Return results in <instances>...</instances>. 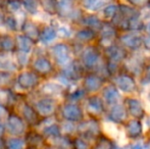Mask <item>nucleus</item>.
I'll use <instances>...</instances> for the list:
<instances>
[{"label":"nucleus","mask_w":150,"mask_h":149,"mask_svg":"<svg viewBox=\"0 0 150 149\" xmlns=\"http://www.w3.org/2000/svg\"><path fill=\"white\" fill-rule=\"evenodd\" d=\"M105 55H106L107 58V71L110 75H113L117 72L120 64L127 58L128 52H127L125 47L113 44V45L105 48Z\"/></svg>","instance_id":"nucleus-1"},{"label":"nucleus","mask_w":150,"mask_h":149,"mask_svg":"<svg viewBox=\"0 0 150 149\" xmlns=\"http://www.w3.org/2000/svg\"><path fill=\"white\" fill-rule=\"evenodd\" d=\"M77 131L79 132L80 136L85 139H97L101 135L100 127L96 119L92 117L87 121H82L77 127Z\"/></svg>","instance_id":"nucleus-2"},{"label":"nucleus","mask_w":150,"mask_h":149,"mask_svg":"<svg viewBox=\"0 0 150 149\" xmlns=\"http://www.w3.org/2000/svg\"><path fill=\"white\" fill-rule=\"evenodd\" d=\"M101 52L96 46H88L81 53V64L85 68H95L99 66Z\"/></svg>","instance_id":"nucleus-3"},{"label":"nucleus","mask_w":150,"mask_h":149,"mask_svg":"<svg viewBox=\"0 0 150 149\" xmlns=\"http://www.w3.org/2000/svg\"><path fill=\"white\" fill-rule=\"evenodd\" d=\"M5 129L12 136H22L26 133V121L18 114H8Z\"/></svg>","instance_id":"nucleus-4"},{"label":"nucleus","mask_w":150,"mask_h":149,"mask_svg":"<svg viewBox=\"0 0 150 149\" xmlns=\"http://www.w3.org/2000/svg\"><path fill=\"white\" fill-rule=\"evenodd\" d=\"M99 38H100L101 45L105 46V48L113 45L117 38V29L111 23L103 22L101 29L99 30Z\"/></svg>","instance_id":"nucleus-5"},{"label":"nucleus","mask_w":150,"mask_h":149,"mask_svg":"<svg viewBox=\"0 0 150 149\" xmlns=\"http://www.w3.org/2000/svg\"><path fill=\"white\" fill-rule=\"evenodd\" d=\"M51 54L58 66H65L71 62V50L69 46L64 43H58L52 46Z\"/></svg>","instance_id":"nucleus-6"},{"label":"nucleus","mask_w":150,"mask_h":149,"mask_svg":"<svg viewBox=\"0 0 150 149\" xmlns=\"http://www.w3.org/2000/svg\"><path fill=\"white\" fill-rule=\"evenodd\" d=\"M61 115L67 121L71 123H80L84 119L83 109L74 102L65 103L61 108Z\"/></svg>","instance_id":"nucleus-7"},{"label":"nucleus","mask_w":150,"mask_h":149,"mask_svg":"<svg viewBox=\"0 0 150 149\" xmlns=\"http://www.w3.org/2000/svg\"><path fill=\"white\" fill-rule=\"evenodd\" d=\"M34 107L41 117H50L55 113L57 105L53 98L46 96L38 100Z\"/></svg>","instance_id":"nucleus-8"},{"label":"nucleus","mask_w":150,"mask_h":149,"mask_svg":"<svg viewBox=\"0 0 150 149\" xmlns=\"http://www.w3.org/2000/svg\"><path fill=\"white\" fill-rule=\"evenodd\" d=\"M18 85L24 90H32L39 85L40 76L36 74L34 71L23 72L18 77Z\"/></svg>","instance_id":"nucleus-9"},{"label":"nucleus","mask_w":150,"mask_h":149,"mask_svg":"<svg viewBox=\"0 0 150 149\" xmlns=\"http://www.w3.org/2000/svg\"><path fill=\"white\" fill-rule=\"evenodd\" d=\"M115 85L124 93H132L137 89V84L133 76L129 74H120L115 76Z\"/></svg>","instance_id":"nucleus-10"},{"label":"nucleus","mask_w":150,"mask_h":149,"mask_svg":"<svg viewBox=\"0 0 150 149\" xmlns=\"http://www.w3.org/2000/svg\"><path fill=\"white\" fill-rule=\"evenodd\" d=\"M84 66L79 61H71L67 66H63L61 76L67 81H78L83 76Z\"/></svg>","instance_id":"nucleus-11"},{"label":"nucleus","mask_w":150,"mask_h":149,"mask_svg":"<svg viewBox=\"0 0 150 149\" xmlns=\"http://www.w3.org/2000/svg\"><path fill=\"white\" fill-rule=\"evenodd\" d=\"M119 41L122 47L130 50H138L143 46V38L137 33H127L119 37Z\"/></svg>","instance_id":"nucleus-12"},{"label":"nucleus","mask_w":150,"mask_h":149,"mask_svg":"<svg viewBox=\"0 0 150 149\" xmlns=\"http://www.w3.org/2000/svg\"><path fill=\"white\" fill-rule=\"evenodd\" d=\"M124 104L126 106L128 114H130L133 119H141L144 117L145 110L144 107H143V104L141 103L140 100H138L137 98L128 97L124 101Z\"/></svg>","instance_id":"nucleus-13"},{"label":"nucleus","mask_w":150,"mask_h":149,"mask_svg":"<svg viewBox=\"0 0 150 149\" xmlns=\"http://www.w3.org/2000/svg\"><path fill=\"white\" fill-rule=\"evenodd\" d=\"M104 78L98 74H88L84 78L83 88L87 93H95L102 88Z\"/></svg>","instance_id":"nucleus-14"},{"label":"nucleus","mask_w":150,"mask_h":149,"mask_svg":"<svg viewBox=\"0 0 150 149\" xmlns=\"http://www.w3.org/2000/svg\"><path fill=\"white\" fill-rule=\"evenodd\" d=\"M32 71L42 77V76H49L54 71V68L47 57L39 56L32 64Z\"/></svg>","instance_id":"nucleus-15"},{"label":"nucleus","mask_w":150,"mask_h":149,"mask_svg":"<svg viewBox=\"0 0 150 149\" xmlns=\"http://www.w3.org/2000/svg\"><path fill=\"white\" fill-rule=\"evenodd\" d=\"M86 109H87L88 113L94 119L99 115H102L105 112L104 100L98 96H91L87 99Z\"/></svg>","instance_id":"nucleus-16"},{"label":"nucleus","mask_w":150,"mask_h":149,"mask_svg":"<svg viewBox=\"0 0 150 149\" xmlns=\"http://www.w3.org/2000/svg\"><path fill=\"white\" fill-rule=\"evenodd\" d=\"M107 117L113 123L124 124L127 119V117H128V112H127L125 104L117 103L115 105H112L110 107V109H109Z\"/></svg>","instance_id":"nucleus-17"},{"label":"nucleus","mask_w":150,"mask_h":149,"mask_svg":"<svg viewBox=\"0 0 150 149\" xmlns=\"http://www.w3.org/2000/svg\"><path fill=\"white\" fill-rule=\"evenodd\" d=\"M22 107V115L21 117L26 121V123L32 126L39 125L40 121H41V117L36 112L35 107L31 106L28 102H24Z\"/></svg>","instance_id":"nucleus-18"},{"label":"nucleus","mask_w":150,"mask_h":149,"mask_svg":"<svg viewBox=\"0 0 150 149\" xmlns=\"http://www.w3.org/2000/svg\"><path fill=\"white\" fill-rule=\"evenodd\" d=\"M125 132L126 135L130 139H138L143 132V126L141 119H133L131 121H127L125 125Z\"/></svg>","instance_id":"nucleus-19"},{"label":"nucleus","mask_w":150,"mask_h":149,"mask_svg":"<svg viewBox=\"0 0 150 149\" xmlns=\"http://www.w3.org/2000/svg\"><path fill=\"white\" fill-rule=\"evenodd\" d=\"M102 96L105 103L110 106L119 103V100L120 98L119 89H117V87L115 84H109L106 87H104L102 92Z\"/></svg>","instance_id":"nucleus-20"},{"label":"nucleus","mask_w":150,"mask_h":149,"mask_svg":"<svg viewBox=\"0 0 150 149\" xmlns=\"http://www.w3.org/2000/svg\"><path fill=\"white\" fill-rule=\"evenodd\" d=\"M22 32L23 35L30 38L33 42H37L40 40V35H41V30L36 25L35 23L31 22V20H25L22 25Z\"/></svg>","instance_id":"nucleus-21"},{"label":"nucleus","mask_w":150,"mask_h":149,"mask_svg":"<svg viewBox=\"0 0 150 149\" xmlns=\"http://www.w3.org/2000/svg\"><path fill=\"white\" fill-rule=\"evenodd\" d=\"M35 42H33L30 38H28L25 35H18L16 37V50L24 53H29L33 49V46Z\"/></svg>","instance_id":"nucleus-22"},{"label":"nucleus","mask_w":150,"mask_h":149,"mask_svg":"<svg viewBox=\"0 0 150 149\" xmlns=\"http://www.w3.org/2000/svg\"><path fill=\"white\" fill-rule=\"evenodd\" d=\"M51 140V147L55 149H73V140L69 139L67 136H56L49 138Z\"/></svg>","instance_id":"nucleus-23"},{"label":"nucleus","mask_w":150,"mask_h":149,"mask_svg":"<svg viewBox=\"0 0 150 149\" xmlns=\"http://www.w3.org/2000/svg\"><path fill=\"white\" fill-rule=\"evenodd\" d=\"M96 36H97L96 31L89 28H83L76 33L75 38L80 43H87V42L93 41L96 38Z\"/></svg>","instance_id":"nucleus-24"},{"label":"nucleus","mask_w":150,"mask_h":149,"mask_svg":"<svg viewBox=\"0 0 150 149\" xmlns=\"http://www.w3.org/2000/svg\"><path fill=\"white\" fill-rule=\"evenodd\" d=\"M81 22H82V24L85 26V28L92 29V30L96 31V32H99V30H100L101 27H102V25H103L102 20H101L98 16H93V14L83 16Z\"/></svg>","instance_id":"nucleus-25"},{"label":"nucleus","mask_w":150,"mask_h":149,"mask_svg":"<svg viewBox=\"0 0 150 149\" xmlns=\"http://www.w3.org/2000/svg\"><path fill=\"white\" fill-rule=\"evenodd\" d=\"M6 53L7 52H0V72L9 73L16 70V64Z\"/></svg>","instance_id":"nucleus-26"},{"label":"nucleus","mask_w":150,"mask_h":149,"mask_svg":"<svg viewBox=\"0 0 150 149\" xmlns=\"http://www.w3.org/2000/svg\"><path fill=\"white\" fill-rule=\"evenodd\" d=\"M16 49V38L9 35H1L0 36V52H10Z\"/></svg>","instance_id":"nucleus-27"},{"label":"nucleus","mask_w":150,"mask_h":149,"mask_svg":"<svg viewBox=\"0 0 150 149\" xmlns=\"http://www.w3.org/2000/svg\"><path fill=\"white\" fill-rule=\"evenodd\" d=\"M44 137L43 135L39 133H36L35 131H31L29 133H27L26 136V143L30 145L31 148L37 149L38 146H41L42 144H44Z\"/></svg>","instance_id":"nucleus-28"},{"label":"nucleus","mask_w":150,"mask_h":149,"mask_svg":"<svg viewBox=\"0 0 150 149\" xmlns=\"http://www.w3.org/2000/svg\"><path fill=\"white\" fill-rule=\"evenodd\" d=\"M109 1L110 0H82V4L86 9L91 11H97L108 5Z\"/></svg>","instance_id":"nucleus-29"},{"label":"nucleus","mask_w":150,"mask_h":149,"mask_svg":"<svg viewBox=\"0 0 150 149\" xmlns=\"http://www.w3.org/2000/svg\"><path fill=\"white\" fill-rule=\"evenodd\" d=\"M92 149H117V146L112 140L107 138L106 136L100 135L96 139Z\"/></svg>","instance_id":"nucleus-30"},{"label":"nucleus","mask_w":150,"mask_h":149,"mask_svg":"<svg viewBox=\"0 0 150 149\" xmlns=\"http://www.w3.org/2000/svg\"><path fill=\"white\" fill-rule=\"evenodd\" d=\"M40 5L48 14L58 13V0H40Z\"/></svg>","instance_id":"nucleus-31"},{"label":"nucleus","mask_w":150,"mask_h":149,"mask_svg":"<svg viewBox=\"0 0 150 149\" xmlns=\"http://www.w3.org/2000/svg\"><path fill=\"white\" fill-rule=\"evenodd\" d=\"M57 36V32L56 30L51 26L45 27L43 30L41 31V35H40V40L43 43H50L52 42Z\"/></svg>","instance_id":"nucleus-32"},{"label":"nucleus","mask_w":150,"mask_h":149,"mask_svg":"<svg viewBox=\"0 0 150 149\" xmlns=\"http://www.w3.org/2000/svg\"><path fill=\"white\" fill-rule=\"evenodd\" d=\"M26 140L20 139V138H8L4 141L5 149H24Z\"/></svg>","instance_id":"nucleus-33"},{"label":"nucleus","mask_w":150,"mask_h":149,"mask_svg":"<svg viewBox=\"0 0 150 149\" xmlns=\"http://www.w3.org/2000/svg\"><path fill=\"white\" fill-rule=\"evenodd\" d=\"M14 99V95L9 89H0V104L5 107H7V105L12 102Z\"/></svg>","instance_id":"nucleus-34"},{"label":"nucleus","mask_w":150,"mask_h":149,"mask_svg":"<svg viewBox=\"0 0 150 149\" xmlns=\"http://www.w3.org/2000/svg\"><path fill=\"white\" fill-rule=\"evenodd\" d=\"M43 135L45 136L47 139L56 137V136L61 135V129L58 125H56V124H52V125L48 126V127H46L45 129H44Z\"/></svg>","instance_id":"nucleus-35"},{"label":"nucleus","mask_w":150,"mask_h":149,"mask_svg":"<svg viewBox=\"0 0 150 149\" xmlns=\"http://www.w3.org/2000/svg\"><path fill=\"white\" fill-rule=\"evenodd\" d=\"M117 10H119V5L113 3H109L108 5H106L103 8V16L105 18H108V20H112L115 18V16L117 14Z\"/></svg>","instance_id":"nucleus-36"},{"label":"nucleus","mask_w":150,"mask_h":149,"mask_svg":"<svg viewBox=\"0 0 150 149\" xmlns=\"http://www.w3.org/2000/svg\"><path fill=\"white\" fill-rule=\"evenodd\" d=\"M86 93L87 92L85 91V89H77L75 90V91L71 92V93L69 94V96H67V98H69V102H74V103H76L77 101H80L81 99H83L84 97H85Z\"/></svg>","instance_id":"nucleus-37"},{"label":"nucleus","mask_w":150,"mask_h":149,"mask_svg":"<svg viewBox=\"0 0 150 149\" xmlns=\"http://www.w3.org/2000/svg\"><path fill=\"white\" fill-rule=\"evenodd\" d=\"M73 149H90L88 140L83 137H77L73 140Z\"/></svg>","instance_id":"nucleus-38"},{"label":"nucleus","mask_w":150,"mask_h":149,"mask_svg":"<svg viewBox=\"0 0 150 149\" xmlns=\"http://www.w3.org/2000/svg\"><path fill=\"white\" fill-rule=\"evenodd\" d=\"M4 25H5V27H7L9 30L16 31V26H18V20H16V18L13 14L9 13L8 16H5V18H4Z\"/></svg>","instance_id":"nucleus-39"},{"label":"nucleus","mask_w":150,"mask_h":149,"mask_svg":"<svg viewBox=\"0 0 150 149\" xmlns=\"http://www.w3.org/2000/svg\"><path fill=\"white\" fill-rule=\"evenodd\" d=\"M126 1L136 8H144L149 6L150 4V0H126Z\"/></svg>","instance_id":"nucleus-40"},{"label":"nucleus","mask_w":150,"mask_h":149,"mask_svg":"<svg viewBox=\"0 0 150 149\" xmlns=\"http://www.w3.org/2000/svg\"><path fill=\"white\" fill-rule=\"evenodd\" d=\"M7 117L8 115H7V109H6V107L0 104V121L2 119H7Z\"/></svg>","instance_id":"nucleus-41"},{"label":"nucleus","mask_w":150,"mask_h":149,"mask_svg":"<svg viewBox=\"0 0 150 149\" xmlns=\"http://www.w3.org/2000/svg\"><path fill=\"white\" fill-rule=\"evenodd\" d=\"M143 46L146 50L150 51V35L145 38H143Z\"/></svg>","instance_id":"nucleus-42"},{"label":"nucleus","mask_w":150,"mask_h":149,"mask_svg":"<svg viewBox=\"0 0 150 149\" xmlns=\"http://www.w3.org/2000/svg\"><path fill=\"white\" fill-rule=\"evenodd\" d=\"M144 81L146 82V83H150V64L146 68V70H145Z\"/></svg>","instance_id":"nucleus-43"},{"label":"nucleus","mask_w":150,"mask_h":149,"mask_svg":"<svg viewBox=\"0 0 150 149\" xmlns=\"http://www.w3.org/2000/svg\"><path fill=\"white\" fill-rule=\"evenodd\" d=\"M125 149H145V148L143 147L141 144L136 143V144H131V145H128Z\"/></svg>","instance_id":"nucleus-44"},{"label":"nucleus","mask_w":150,"mask_h":149,"mask_svg":"<svg viewBox=\"0 0 150 149\" xmlns=\"http://www.w3.org/2000/svg\"><path fill=\"white\" fill-rule=\"evenodd\" d=\"M6 132V129H5V125H3V124L0 121V139L2 138V136L4 135V133Z\"/></svg>","instance_id":"nucleus-45"},{"label":"nucleus","mask_w":150,"mask_h":149,"mask_svg":"<svg viewBox=\"0 0 150 149\" xmlns=\"http://www.w3.org/2000/svg\"><path fill=\"white\" fill-rule=\"evenodd\" d=\"M4 18H5V16H4L1 12H0V26L4 24Z\"/></svg>","instance_id":"nucleus-46"},{"label":"nucleus","mask_w":150,"mask_h":149,"mask_svg":"<svg viewBox=\"0 0 150 149\" xmlns=\"http://www.w3.org/2000/svg\"><path fill=\"white\" fill-rule=\"evenodd\" d=\"M0 149H5V145H4V141L0 139Z\"/></svg>","instance_id":"nucleus-47"},{"label":"nucleus","mask_w":150,"mask_h":149,"mask_svg":"<svg viewBox=\"0 0 150 149\" xmlns=\"http://www.w3.org/2000/svg\"><path fill=\"white\" fill-rule=\"evenodd\" d=\"M6 2H7V0H0V6L3 7V6L6 4Z\"/></svg>","instance_id":"nucleus-48"},{"label":"nucleus","mask_w":150,"mask_h":149,"mask_svg":"<svg viewBox=\"0 0 150 149\" xmlns=\"http://www.w3.org/2000/svg\"><path fill=\"white\" fill-rule=\"evenodd\" d=\"M146 28H147V31H148V33H149V35H150V22L148 23V24H147Z\"/></svg>","instance_id":"nucleus-49"},{"label":"nucleus","mask_w":150,"mask_h":149,"mask_svg":"<svg viewBox=\"0 0 150 149\" xmlns=\"http://www.w3.org/2000/svg\"><path fill=\"white\" fill-rule=\"evenodd\" d=\"M46 149H55V148H53V147H48V148H46Z\"/></svg>","instance_id":"nucleus-50"},{"label":"nucleus","mask_w":150,"mask_h":149,"mask_svg":"<svg viewBox=\"0 0 150 149\" xmlns=\"http://www.w3.org/2000/svg\"><path fill=\"white\" fill-rule=\"evenodd\" d=\"M0 83H1V73H0Z\"/></svg>","instance_id":"nucleus-51"},{"label":"nucleus","mask_w":150,"mask_h":149,"mask_svg":"<svg viewBox=\"0 0 150 149\" xmlns=\"http://www.w3.org/2000/svg\"><path fill=\"white\" fill-rule=\"evenodd\" d=\"M27 149H35V148H31V147H30V148H27Z\"/></svg>","instance_id":"nucleus-52"},{"label":"nucleus","mask_w":150,"mask_h":149,"mask_svg":"<svg viewBox=\"0 0 150 149\" xmlns=\"http://www.w3.org/2000/svg\"><path fill=\"white\" fill-rule=\"evenodd\" d=\"M149 7H150V4H149Z\"/></svg>","instance_id":"nucleus-53"}]
</instances>
